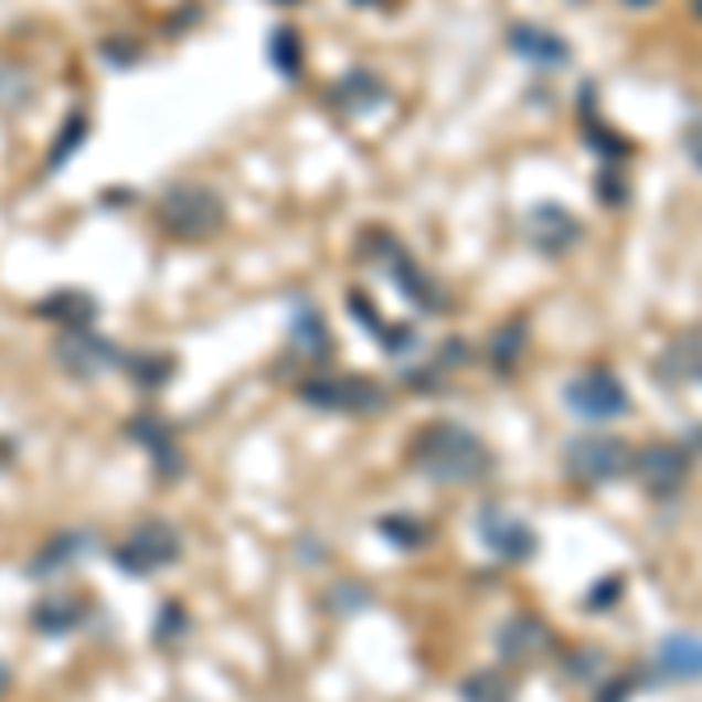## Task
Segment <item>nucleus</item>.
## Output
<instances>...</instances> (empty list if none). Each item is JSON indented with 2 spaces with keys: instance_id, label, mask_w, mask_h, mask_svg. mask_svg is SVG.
<instances>
[{
  "instance_id": "1",
  "label": "nucleus",
  "mask_w": 702,
  "mask_h": 702,
  "mask_svg": "<svg viewBox=\"0 0 702 702\" xmlns=\"http://www.w3.org/2000/svg\"><path fill=\"white\" fill-rule=\"evenodd\" d=\"M413 464L436 482H478L492 474V450L459 422H432L413 440Z\"/></svg>"
},
{
  "instance_id": "2",
  "label": "nucleus",
  "mask_w": 702,
  "mask_h": 702,
  "mask_svg": "<svg viewBox=\"0 0 702 702\" xmlns=\"http://www.w3.org/2000/svg\"><path fill=\"white\" fill-rule=\"evenodd\" d=\"M562 464H567V474L576 482H591V487H604V482H618L623 474H632V450L623 445L618 436H576L567 440V450H562Z\"/></svg>"
},
{
  "instance_id": "3",
  "label": "nucleus",
  "mask_w": 702,
  "mask_h": 702,
  "mask_svg": "<svg viewBox=\"0 0 702 702\" xmlns=\"http://www.w3.org/2000/svg\"><path fill=\"white\" fill-rule=\"evenodd\" d=\"M225 221V206L211 188H198V183H179L169 188L160 198V225L179 240H202Z\"/></svg>"
},
{
  "instance_id": "4",
  "label": "nucleus",
  "mask_w": 702,
  "mask_h": 702,
  "mask_svg": "<svg viewBox=\"0 0 702 702\" xmlns=\"http://www.w3.org/2000/svg\"><path fill=\"white\" fill-rule=\"evenodd\" d=\"M179 553H183L179 530L164 524V520H150V524H136V530L117 543L113 562L123 572H131V576H150V572L169 567V562H179Z\"/></svg>"
},
{
  "instance_id": "5",
  "label": "nucleus",
  "mask_w": 702,
  "mask_h": 702,
  "mask_svg": "<svg viewBox=\"0 0 702 702\" xmlns=\"http://www.w3.org/2000/svg\"><path fill=\"white\" fill-rule=\"evenodd\" d=\"M300 398L323 413H380L384 389L365 375H333V380H305Z\"/></svg>"
},
{
  "instance_id": "6",
  "label": "nucleus",
  "mask_w": 702,
  "mask_h": 702,
  "mask_svg": "<svg viewBox=\"0 0 702 702\" xmlns=\"http://www.w3.org/2000/svg\"><path fill=\"white\" fill-rule=\"evenodd\" d=\"M632 468H637V482L647 487L651 497H674L679 487L689 482L693 459H689L684 445L656 440V445H647V450H637V455H632Z\"/></svg>"
},
{
  "instance_id": "7",
  "label": "nucleus",
  "mask_w": 702,
  "mask_h": 702,
  "mask_svg": "<svg viewBox=\"0 0 702 702\" xmlns=\"http://www.w3.org/2000/svg\"><path fill=\"white\" fill-rule=\"evenodd\" d=\"M567 407L585 422H614L628 413V389H623L609 370H591L567 384Z\"/></svg>"
},
{
  "instance_id": "8",
  "label": "nucleus",
  "mask_w": 702,
  "mask_h": 702,
  "mask_svg": "<svg viewBox=\"0 0 702 702\" xmlns=\"http://www.w3.org/2000/svg\"><path fill=\"white\" fill-rule=\"evenodd\" d=\"M478 530H482L487 549L501 553V557H511V562L534 553V530H530V524H520V520H511L506 511H497V506L478 511Z\"/></svg>"
},
{
  "instance_id": "9",
  "label": "nucleus",
  "mask_w": 702,
  "mask_h": 702,
  "mask_svg": "<svg viewBox=\"0 0 702 702\" xmlns=\"http://www.w3.org/2000/svg\"><path fill=\"white\" fill-rule=\"evenodd\" d=\"M524 234H530L543 253H557V248H572L581 240V221L572 216V211L553 206V202H539L530 211V221H524Z\"/></svg>"
},
{
  "instance_id": "10",
  "label": "nucleus",
  "mask_w": 702,
  "mask_h": 702,
  "mask_svg": "<svg viewBox=\"0 0 702 702\" xmlns=\"http://www.w3.org/2000/svg\"><path fill=\"white\" fill-rule=\"evenodd\" d=\"M380 253L389 258V272H394V281H398V290H403L407 300H417L422 309H436V305H440V290L432 286V277H426V272H422L413 258H407L403 248L389 244V234H380Z\"/></svg>"
},
{
  "instance_id": "11",
  "label": "nucleus",
  "mask_w": 702,
  "mask_h": 702,
  "mask_svg": "<svg viewBox=\"0 0 702 702\" xmlns=\"http://www.w3.org/2000/svg\"><path fill=\"white\" fill-rule=\"evenodd\" d=\"M656 670L666 679H702V637H693V632L666 637L656 651Z\"/></svg>"
},
{
  "instance_id": "12",
  "label": "nucleus",
  "mask_w": 702,
  "mask_h": 702,
  "mask_svg": "<svg viewBox=\"0 0 702 702\" xmlns=\"http://www.w3.org/2000/svg\"><path fill=\"white\" fill-rule=\"evenodd\" d=\"M511 47L524 56V62H539V66H567V38H557L549 29H539V24H515L511 29Z\"/></svg>"
},
{
  "instance_id": "13",
  "label": "nucleus",
  "mask_w": 702,
  "mask_h": 702,
  "mask_svg": "<svg viewBox=\"0 0 702 702\" xmlns=\"http://www.w3.org/2000/svg\"><path fill=\"white\" fill-rule=\"evenodd\" d=\"M56 351H62L66 370H75V375H94V370L117 365V347H113V342H99V338H89L85 328H81L75 338H66Z\"/></svg>"
},
{
  "instance_id": "14",
  "label": "nucleus",
  "mask_w": 702,
  "mask_h": 702,
  "mask_svg": "<svg viewBox=\"0 0 702 702\" xmlns=\"http://www.w3.org/2000/svg\"><path fill=\"white\" fill-rule=\"evenodd\" d=\"M543 647H549V628H543L534 614H515L501 628V656L506 660H524V656H534Z\"/></svg>"
},
{
  "instance_id": "15",
  "label": "nucleus",
  "mask_w": 702,
  "mask_h": 702,
  "mask_svg": "<svg viewBox=\"0 0 702 702\" xmlns=\"http://www.w3.org/2000/svg\"><path fill=\"white\" fill-rule=\"evenodd\" d=\"M384 99V85L375 81V75H365V71H351L347 81L333 85V104L347 108V113H357V108H375Z\"/></svg>"
},
{
  "instance_id": "16",
  "label": "nucleus",
  "mask_w": 702,
  "mask_h": 702,
  "mask_svg": "<svg viewBox=\"0 0 702 702\" xmlns=\"http://www.w3.org/2000/svg\"><path fill=\"white\" fill-rule=\"evenodd\" d=\"M75 623H81V604L75 599H66V595H56V599H43L33 609V628L38 632H47V637H62V632H71Z\"/></svg>"
},
{
  "instance_id": "17",
  "label": "nucleus",
  "mask_w": 702,
  "mask_h": 702,
  "mask_svg": "<svg viewBox=\"0 0 702 702\" xmlns=\"http://www.w3.org/2000/svg\"><path fill=\"white\" fill-rule=\"evenodd\" d=\"M38 315L85 328V323L94 319V300H89V296H75V290H56V296H47L43 305H38Z\"/></svg>"
},
{
  "instance_id": "18",
  "label": "nucleus",
  "mask_w": 702,
  "mask_h": 702,
  "mask_svg": "<svg viewBox=\"0 0 702 702\" xmlns=\"http://www.w3.org/2000/svg\"><path fill=\"white\" fill-rule=\"evenodd\" d=\"M380 534H389V543H398V549H422V543H426V530L417 520H407V515H384Z\"/></svg>"
},
{
  "instance_id": "19",
  "label": "nucleus",
  "mask_w": 702,
  "mask_h": 702,
  "mask_svg": "<svg viewBox=\"0 0 702 702\" xmlns=\"http://www.w3.org/2000/svg\"><path fill=\"white\" fill-rule=\"evenodd\" d=\"M464 702H511V689L501 684L497 674H474V679H464Z\"/></svg>"
},
{
  "instance_id": "20",
  "label": "nucleus",
  "mask_w": 702,
  "mask_h": 702,
  "mask_svg": "<svg viewBox=\"0 0 702 702\" xmlns=\"http://www.w3.org/2000/svg\"><path fill=\"white\" fill-rule=\"evenodd\" d=\"M81 549H85V543H81V534H56V539L47 543V553L33 562V576H38V572H52L56 562H71V557H81Z\"/></svg>"
},
{
  "instance_id": "21",
  "label": "nucleus",
  "mask_w": 702,
  "mask_h": 702,
  "mask_svg": "<svg viewBox=\"0 0 702 702\" xmlns=\"http://www.w3.org/2000/svg\"><path fill=\"white\" fill-rule=\"evenodd\" d=\"M127 365L136 370V380H141L146 389L164 384V380L173 375V361H169V357H155V361H150V357H136V361H127Z\"/></svg>"
},
{
  "instance_id": "22",
  "label": "nucleus",
  "mask_w": 702,
  "mask_h": 702,
  "mask_svg": "<svg viewBox=\"0 0 702 702\" xmlns=\"http://www.w3.org/2000/svg\"><path fill=\"white\" fill-rule=\"evenodd\" d=\"M81 141H85V117H71L66 131H62V141H56V146H52V155H47V169H62L66 150H75Z\"/></svg>"
},
{
  "instance_id": "23",
  "label": "nucleus",
  "mask_w": 702,
  "mask_h": 702,
  "mask_svg": "<svg viewBox=\"0 0 702 702\" xmlns=\"http://www.w3.org/2000/svg\"><path fill=\"white\" fill-rule=\"evenodd\" d=\"M272 62H277V71H296L300 62H296V33H290V29H277V33H272Z\"/></svg>"
},
{
  "instance_id": "24",
  "label": "nucleus",
  "mask_w": 702,
  "mask_h": 702,
  "mask_svg": "<svg viewBox=\"0 0 702 702\" xmlns=\"http://www.w3.org/2000/svg\"><path fill=\"white\" fill-rule=\"evenodd\" d=\"M524 338V323H511V328H506V333L492 342V351H497V365L501 370H511V361H515V342Z\"/></svg>"
},
{
  "instance_id": "25",
  "label": "nucleus",
  "mask_w": 702,
  "mask_h": 702,
  "mask_svg": "<svg viewBox=\"0 0 702 702\" xmlns=\"http://www.w3.org/2000/svg\"><path fill=\"white\" fill-rule=\"evenodd\" d=\"M684 150L693 155V164L702 169V123H693V127L684 131Z\"/></svg>"
},
{
  "instance_id": "26",
  "label": "nucleus",
  "mask_w": 702,
  "mask_h": 702,
  "mask_svg": "<svg viewBox=\"0 0 702 702\" xmlns=\"http://www.w3.org/2000/svg\"><path fill=\"white\" fill-rule=\"evenodd\" d=\"M618 591H623L618 576H609V581H604V591H599V585L591 591V604H614V599H618Z\"/></svg>"
},
{
  "instance_id": "27",
  "label": "nucleus",
  "mask_w": 702,
  "mask_h": 702,
  "mask_svg": "<svg viewBox=\"0 0 702 702\" xmlns=\"http://www.w3.org/2000/svg\"><path fill=\"white\" fill-rule=\"evenodd\" d=\"M632 693V679H618V684H609V693H604V702H623Z\"/></svg>"
},
{
  "instance_id": "28",
  "label": "nucleus",
  "mask_w": 702,
  "mask_h": 702,
  "mask_svg": "<svg viewBox=\"0 0 702 702\" xmlns=\"http://www.w3.org/2000/svg\"><path fill=\"white\" fill-rule=\"evenodd\" d=\"M6 679H10V674H6V666H0V689H6Z\"/></svg>"
},
{
  "instance_id": "29",
  "label": "nucleus",
  "mask_w": 702,
  "mask_h": 702,
  "mask_svg": "<svg viewBox=\"0 0 702 702\" xmlns=\"http://www.w3.org/2000/svg\"><path fill=\"white\" fill-rule=\"evenodd\" d=\"M693 440H698V445H702V426H698V432H693Z\"/></svg>"
},
{
  "instance_id": "30",
  "label": "nucleus",
  "mask_w": 702,
  "mask_h": 702,
  "mask_svg": "<svg viewBox=\"0 0 702 702\" xmlns=\"http://www.w3.org/2000/svg\"><path fill=\"white\" fill-rule=\"evenodd\" d=\"M628 6H647V0H628Z\"/></svg>"
},
{
  "instance_id": "31",
  "label": "nucleus",
  "mask_w": 702,
  "mask_h": 702,
  "mask_svg": "<svg viewBox=\"0 0 702 702\" xmlns=\"http://www.w3.org/2000/svg\"><path fill=\"white\" fill-rule=\"evenodd\" d=\"M698 14H702V0H698Z\"/></svg>"
}]
</instances>
